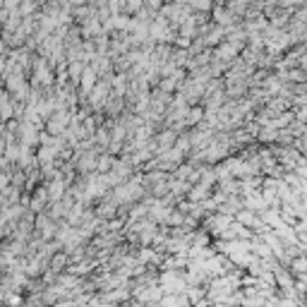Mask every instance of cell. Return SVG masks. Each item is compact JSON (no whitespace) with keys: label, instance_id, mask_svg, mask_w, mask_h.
Instances as JSON below:
<instances>
[{"label":"cell","instance_id":"cell-2","mask_svg":"<svg viewBox=\"0 0 307 307\" xmlns=\"http://www.w3.org/2000/svg\"><path fill=\"white\" fill-rule=\"evenodd\" d=\"M79 84H82V92H94V87H96V67H87L84 70V75H82V79H79Z\"/></svg>","mask_w":307,"mask_h":307},{"label":"cell","instance_id":"cell-3","mask_svg":"<svg viewBox=\"0 0 307 307\" xmlns=\"http://www.w3.org/2000/svg\"><path fill=\"white\" fill-rule=\"evenodd\" d=\"M38 2H41V0H22V2H19V12H22V17H31V12L38 7Z\"/></svg>","mask_w":307,"mask_h":307},{"label":"cell","instance_id":"cell-4","mask_svg":"<svg viewBox=\"0 0 307 307\" xmlns=\"http://www.w3.org/2000/svg\"><path fill=\"white\" fill-rule=\"evenodd\" d=\"M173 142H175V132H163V134H161V137L156 139V144H158L161 149H166V147H171Z\"/></svg>","mask_w":307,"mask_h":307},{"label":"cell","instance_id":"cell-1","mask_svg":"<svg viewBox=\"0 0 307 307\" xmlns=\"http://www.w3.org/2000/svg\"><path fill=\"white\" fill-rule=\"evenodd\" d=\"M51 199V194H48V190L46 187H36L34 190V194H31V204H29V211H41L43 209V204Z\"/></svg>","mask_w":307,"mask_h":307}]
</instances>
